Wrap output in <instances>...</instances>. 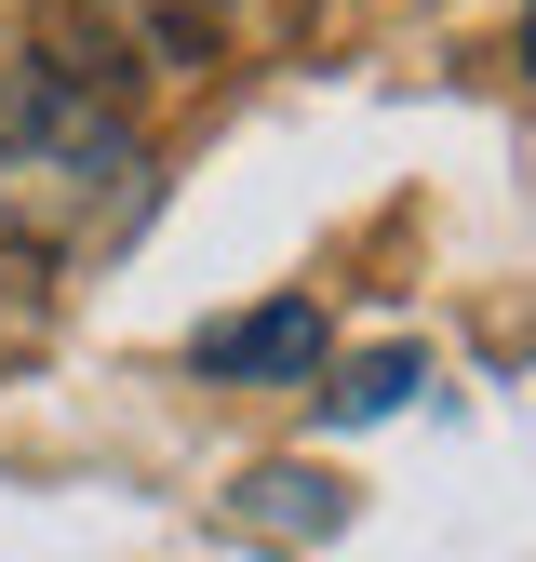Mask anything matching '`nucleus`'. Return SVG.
I'll return each instance as SVG.
<instances>
[{
  "mask_svg": "<svg viewBox=\"0 0 536 562\" xmlns=\"http://www.w3.org/2000/svg\"><path fill=\"white\" fill-rule=\"evenodd\" d=\"M134 175L121 121L67 81V67H41V81L14 94V121H0V215H14L27 241H81V201H108Z\"/></svg>",
  "mask_w": 536,
  "mask_h": 562,
  "instance_id": "nucleus-1",
  "label": "nucleus"
},
{
  "mask_svg": "<svg viewBox=\"0 0 536 562\" xmlns=\"http://www.w3.org/2000/svg\"><path fill=\"white\" fill-rule=\"evenodd\" d=\"M188 362L228 375V389H242V375H309V362H322V308H309V295H255V308H228V322H201Z\"/></svg>",
  "mask_w": 536,
  "mask_h": 562,
  "instance_id": "nucleus-2",
  "label": "nucleus"
},
{
  "mask_svg": "<svg viewBox=\"0 0 536 562\" xmlns=\"http://www.w3.org/2000/svg\"><path fill=\"white\" fill-rule=\"evenodd\" d=\"M402 402H416V348H376V362H349V375L322 389L335 429H362V415H402Z\"/></svg>",
  "mask_w": 536,
  "mask_h": 562,
  "instance_id": "nucleus-3",
  "label": "nucleus"
},
{
  "mask_svg": "<svg viewBox=\"0 0 536 562\" xmlns=\"http://www.w3.org/2000/svg\"><path fill=\"white\" fill-rule=\"evenodd\" d=\"M523 67H536V0H523Z\"/></svg>",
  "mask_w": 536,
  "mask_h": 562,
  "instance_id": "nucleus-4",
  "label": "nucleus"
}]
</instances>
